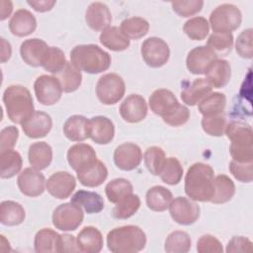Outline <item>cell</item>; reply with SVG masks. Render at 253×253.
I'll return each instance as SVG.
<instances>
[{
    "label": "cell",
    "instance_id": "obj_35",
    "mask_svg": "<svg viewBox=\"0 0 253 253\" xmlns=\"http://www.w3.org/2000/svg\"><path fill=\"white\" fill-rule=\"evenodd\" d=\"M26 216L22 205L14 201H3L0 204V221L4 225L15 226L21 224Z\"/></svg>",
    "mask_w": 253,
    "mask_h": 253
},
{
    "label": "cell",
    "instance_id": "obj_32",
    "mask_svg": "<svg viewBox=\"0 0 253 253\" xmlns=\"http://www.w3.org/2000/svg\"><path fill=\"white\" fill-rule=\"evenodd\" d=\"M100 42L113 51H123L129 46V40L124 35L120 28L113 26L102 31Z\"/></svg>",
    "mask_w": 253,
    "mask_h": 253
},
{
    "label": "cell",
    "instance_id": "obj_26",
    "mask_svg": "<svg viewBox=\"0 0 253 253\" xmlns=\"http://www.w3.org/2000/svg\"><path fill=\"white\" fill-rule=\"evenodd\" d=\"M231 67L227 60L216 59L209 67L206 73V80L213 88H222L230 80Z\"/></svg>",
    "mask_w": 253,
    "mask_h": 253
},
{
    "label": "cell",
    "instance_id": "obj_22",
    "mask_svg": "<svg viewBox=\"0 0 253 253\" xmlns=\"http://www.w3.org/2000/svg\"><path fill=\"white\" fill-rule=\"evenodd\" d=\"M90 138L97 144L110 143L115 135V126L113 122L104 116H96L89 120Z\"/></svg>",
    "mask_w": 253,
    "mask_h": 253
},
{
    "label": "cell",
    "instance_id": "obj_47",
    "mask_svg": "<svg viewBox=\"0 0 253 253\" xmlns=\"http://www.w3.org/2000/svg\"><path fill=\"white\" fill-rule=\"evenodd\" d=\"M233 45V36L231 33H212L208 40V46L216 54H227Z\"/></svg>",
    "mask_w": 253,
    "mask_h": 253
},
{
    "label": "cell",
    "instance_id": "obj_59",
    "mask_svg": "<svg viewBox=\"0 0 253 253\" xmlns=\"http://www.w3.org/2000/svg\"><path fill=\"white\" fill-rule=\"evenodd\" d=\"M12 53V48H11V44L9 43V42H7L5 39H1V62L4 63L6 62Z\"/></svg>",
    "mask_w": 253,
    "mask_h": 253
},
{
    "label": "cell",
    "instance_id": "obj_3",
    "mask_svg": "<svg viewBox=\"0 0 253 253\" xmlns=\"http://www.w3.org/2000/svg\"><path fill=\"white\" fill-rule=\"evenodd\" d=\"M3 103L11 122L23 125L35 112L33 97L22 85H11L3 93Z\"/></svg>",
    "mask_w": 253,
    "mask_h": 253
},
{
    "label": "cell",
    "instance_id": "obj_12",
    "mask_svg": "<svg viewBox=\"0 0 253 253\" xmlns=\"http://www.w3.org/2000/svg\"><path fill=\"white\" fill-rule=\"evenodd\" d=\"M217 59V54L208 45H199L189 51L186 58L188 70L196 75L206 74L211 63Z\"/></svg>",
    "mask_w": 253,
    "mask_h": 253
},
{
    "label": "cell",
    "instance_id": "obj_39",
    "mask_svg": "<svg viewBox=\"0 0 253 253\" xmlns=\"http://www.w3.org/2000/svg\"><path fill=\"white\" fill-rule=\"evenodd\" d=\"M120 29L128 40H138L148 33L149 24L141 17H130L121 23Z\"/></svg>",
    "mask_w": 253,
    "mask_h": 253
},
{
    "label": "cell",
    "instance_id": "obj_53",
    "mask_svg": "<svg viewBox=\"0 0 253 253\" xmlns=\"http://www.w3.org/2000/svg\"><path fill=\"white\" fill-rule=\"evenodd\" d=\"M19 130L14 126H8L2 128L0 132V151L12 149L18 140Z\"/></svg>",
    "mask_w": 253,
    "mask_h": 253
},
{
    "label": "cell",
    "instance_id": "obj_18",
    "mask_svg": "<svg viewBox=\"0 0 253 253\" xmlns=\"http://www.w3.org/2000/svg\"><path fill=\"white\" fill-rule=\"evenodd\" d=\"M120 115L124 121L130 124L141 122L147 115L145 99L138 94L128 95L120 106Z\"/></svg>",
    "mask_w": 253,
    "mask_h": 253
},
{
    "label": "cell",
    "instance_id": "obj_4",
    "mask_svg": "<svg viewBox=\"0 0 253 253\" xmlns=\"http://www.w3.org/2000/svg\"><path fill=\"white\" fill-rule=\"evenodd\" d=\"M146 244L144 231L136 225H124L108 232V249L114 253H136Z\"/></svg>",
    "mask_w": 253,
    "mask_h": 253
},
{
    "label": "cell",
    "instance_id": "obj_23",
    "mask_svg": "<svg viewBox=\"0 0 253 253\" xmlns=\"http://www.w3.org/2000/svg\"><path fill=\"white\" fill-rule=\"evenodd\" d=\"M37 20L35 16L27 9L17 10L10 19V32L17 37H27L35 32Z\"/></svg>",
    "mask_w": 253,
    "mask_h": 253
},
{
    "label": "cell",
    "instance_id": "obj_10",
    "mask_svg": "<svg viewBox=\"0 0 253 253\" xmlns=\"http://www.w3.org/2000/svg\"><path fill=\"white\" fill-rule=\"evenodd\" d=\"M34 90L37 100L44 106H51L57 103L62 95V87L55 76L41 75L34 83Z\"/></svg>",
    "mask_w": 253,
    "mask_h": 253
},
{
    "label": "cell",
    "instance_id": "obj_31",
    "mask_svg": "<svg viewBox=\"0 0 253 253\" xmlns=\"http://www.w3.org/2000/svg\"><path fill=\"white\" fill-rule=\"evenodd\" d=\"M147 207L153 211H166L172 200L173 196L170 190L163 186H153L147 192L145 196Z\"/></svg>",
    "mask_w": 253,
    "mask_h": 253
},
{
    "label": "cell",
    "instance_id": "obj_27",
    "mask_svg": "<svg viewBox=\"0 0 253 253\" xmlns=\"http://www.w3.org/2000/svg\"><path fill=\"white\" fill-rule=\"evenodd\" d=\"M29 163L37 170H43L48 167L52 161V148L44 142L39 141L30 145L28 152Z\"/></svg>",
    "mask_w": 253,
    "mask_h": 253
},
{
    "label": "cell",
    "instance_id": "obj_55",
    "mask_svg": "<svg viewBox=\"0 0 253 253\" xmlns=\"http://www.w3.org/2000/svg\"><path fill=\"white\" fill-rule=\"evenodd\" d=\"M189 119H190L189 109L184 105H180V107L172 115L164 119L163 122L171 126H180L185 125Z\"/></svg>",
    "mask_w": 253,
    "mask_h": 253
},
{
    "label": "cell",
    "instance_id": "obj_15",
    "mask_svg": "<svg viewBox=\"0 0 253 253\" xmlns=\"http://www.w3.org/2000/svg\"><path fill=\"white\" fill-rule=\"evenodd\" d=\"M45 183L43 174L33 167L25 168L17 179L19 190L28 197H38L42 195L44 191Z\"/></svg>",
    "mask_w": 253,
    "mask_h": 253
},
{
    "label": "cell",
    "instance_id": "obj_21",
    "mask_svg": "<svg viewBox=\"0 0 253 253\" xmlns=\"http://www.w3.org/2000/svg\"><path fill=\"white\" fill-rule=\"evenodd\" d=\"M87 25L94 31H104L110 27L112 14L109 7L101 2H93L89 5L85 14Z\"/></svg>",
    "mask_w": 253,
    "mask_h": 253
},
{
    "label": "cell",
    "instance_id": "obj_8",
    "mask_svg": "<svg viewBox=\"0 0 253 253\" xmlns=\"http://www.w3.org/2000/svg\"><path fill=\"white\" fill-rule=\"evenodd\" d=\"M84 218L80 207L70 203H64L56 207L52 212V224L62 231H73L79 227Z\"/></svg>",
    "mask_w": 253,
    "mask_h": 253
},
{
    "label": "cell",
    "instance_id": "obj_58",
    "mask_svg": "<svg viewBox=\"0 0 253 253\" xmlns=\"http://www.w3.org/2000/svg\"><path fill=\"white\" fill-rule=\"evenodd\" d=\"M13 10V4L11 1H0V20L4 21L7 19Z\"/></svg>",
    "mask_w": 253,
    "mask_h": 253
},
{
    "label": "cell",
    "instance_id": "obj_51",
    "mask_svg": "<svg viewBox=\"0 0 253 253\" xmlns=\"http://www.w3.org/2000/svg\"><path fill=\"white\" fill-rule=\"evenodd\" d=\"M173 10L181 17H190L199 13L203 6L202 0H187V1H174L171 3Z\"/></svg>",
    "mask_w": 253,
    "mask_h": 253
},
{
    "label": "cell",
    "instance_id": "obj_40",
    "mask_svg": "<svg viewBox=\"0 0 253 253\" xmlns=\"http://www.w3.org/2000/svg\"><path fill=\"white\" fill-rule=\"evenodd\" d=\"M132 190L133 188L131 183L125 178L114 179L109 182L105 188L106 196L108 200L113 204H117L122 199L131 194Z\"/></svg>",
    "mask_w": 253,
    "mask_h": 253
},
{
    "label": "cell",
    "instance_id": "obj_9",
    "mask_svg": "<svg viewBox=\"0 0 253 253\" xmlns=\"http://www.w3.org/2000/svg\"><path fill=\"white\" fill-rule=\"evenodd\" d=\"M140 52L144 62L153 68L163 66L170 56V49L167 42L157 37L146 39L141 44Z\"/></svg>",
    "mask_w": 253,
    "mask_h": 253
},
{
    "label": "cell",
    "instance_id": "obj_24",
    "mask_svg": "<svg viewBox=\"0 0 253 253\" xmlns=\"http://www.w3.org/2000/svg\"><path fill=\"white\" fill-rule=\"evenodd\" d=\"M63 133L71 141H83L90 136V122L84 116L73 115L65 121Z\"/></svg>",
    "mask_w": 253,
    "mask_h": 253
},
{
    "label": "cell",
    "instance_id": "obj_45",
    "mask_svg": "<svg viewBox=\"0 0 253 253\" xmlns=\"http://www.w3.org/2000/svg\"><path fill=\"white\" fill-rule=\"evenodd\" d=\"M161 180L168 185H177L183 176V167L175 157H168L160 173Z\"/></svg>",
    "mask_w": 253,
    "mask_h": 253
},
{
    "label": "cell",
    "instance_id": "obj_37",
    "mask_svg": "<svg viewBox=\"0 0 253 253\" xmlns=\"http://www.w3.org/2000/svg\"><path fill=\"white\" fill-rule=\"evenodd\" d=\"M235 194V185L226 175L220 174L214 177L213 194L210 202L213 204H224L232 199Z\"/></svg>",
    "mask_w": 253,
    "mask_h": 253
},
{
    "label": "cell",
    "instance_id": "obj_14",
    "mask_svg": "<svg viewBox=\"0 0 253 253\" xmlns=\"http://www.w3.org/2000/svg\"><path fill=\"white\" fill-rule=\"evenodd\" d=\"M142 160L140 147L132 142L120 144L114 151V162L118 168L124 171L135 169Z\"/></svg>",
    "mask_w": 253,
    "mask_h": 253
},
{
    "label": "cell",
    "instance_id": "obj_7",
    "mask_svg": "<svg viewBox=\"0 0 253 253\" xmlns=\"http://www.w3.org/2000/svg\"><path fill=\"white\" fill-rule=\"evenodd\" d=\"M126 84L124 79L116 73H107L101 76L96 85V95L104 105H114L125 95Z\"/></svg>",
    "mask_w": 253,
    "mask_h": 253
},
{
    "label": "cell",
    "instance_id": "obj_42",
    "mask_svg": "<svg viewBox=\"0 0 253 253\" xmlns=\"http://www.w3.org/2000/svg\"><path fill=\"white\" fill-rule=\"evenodd\" d=\"M140 207V199L137 195L129 194L118 202L113 209V216L118 219H126L132 216Z\"/></svg>",
    "mask_w": 253,
    "mask_h": 253
},
{
    "label": "cell",
    "instance_id": "obj_41",
    "mask_svg": "<svg viewBox=\"0 0 253 253\" xmlns=\"http://www.w3.org/2000/svg\"><path fill=\"white\" fill-rule=\"evenodd\" d=\"M192 241L190 235L181 230L171 232L164 244V249L168 253H186L191 249Z\"/></svg>",
    "mask_w": 253,
    "mask_h": 253
},
{
    "label": "cell",
    "instance_id": "obj_5",
    "mask_svg": "<svg viewBox=\"0 0 253 253\" xmlns=\"http://www.w3.org/2000/svg\"><path fill=\"white\" fill-rule=\"evenodd\" d=\"M224 133L230 139L229 152L232 160L253 162V132L250 125L240 121L230 122Z\"/></svg>",
    "mask_w": 253,
    "mask_h": 253
},
{
    "label": "cell",
    "instance_id": "obj_44",
    "mask_svg": "<svg viewBox=\"0 0 253 253\" xmlns=\"http://www.w3.org/2000/svg\"><path fill=\"white\" fill-rule=\"evenodd\" d=\"M166 161L165 152L161 147L150 146L144 152V164L154 176L160 175Z\"/></svg>",
    "mask_w": 253,
    "mask_h": 253
},
{
    "label": "cell",
    "instance_id": "obj_2",
    "mask_svg": "<svg viewBox=\"0 0 253 253\" xmlns=\"http://www.w3.org/2000/svg\"><path fill=\"white\" fill-rule=\"evenodd\" d=\"M71 63L80 71L97 74L106 71L111 66V55L99 45L78 44L70 51Z\"/></svg>",
    "mask_w": 253,
    "mask_h": 253
},
{
    "label": "cell",
    "instance_id": "obj_43",
    "mask_svg": "<svg viewBox=\"0 0 253 253\" xmlns=\"http://www.w3.org/2000/svg\"><path fill=\"white\" fill-rule=\"evenodd\" d=\"M183 31L193 41H202L206 39L210 31V24L204 17H194L186 21Z\"/></svg>",
    "mask_w": 253,
    "mask_h": 253
},
{
    "label": "cell",
    "instance_id": "obj_46",
    "mask_svg": "<svg viewBox=\"0 0 253 253\" xmlns=\"http://www.w3.org/2000/svg\"><path fill=\"white\" fill-rule=\"evenodd\" d=\"M64 52L57 46H48L42 66L44 70L56 74L66 64Z\"/></svg>",
    "mask_w": 253,
    "mask_h": 253
},
{
    "label": "cell",
    "instance_id": "obj_6",
    "mask_svg": "<svg viewBox=\"0 0 253 253\" xmlns=\"http://www.w3.org/2000/svg\"><path fill=\"white\" fill-rule=\"evenodd\" d=\"M241 22L242 14L233 4H221L210 15V24L213 33H231L239 28Z\"/></svg>",
    "mask_w": 253,
    "mask_h": 253
},
{
    "label": "cell",
    "instance_id": "obj_11",
    "mask_svg": "<svg viewBox=\"0 0 253 253\" xmlns=\"http://www.w3.org/2000/svg\"><path fill=\"white\" fill-rule=\"evenodd\" d=\"M168 209L174 221L182 225L193 224L200 216V207L185 197H177L172 200Z\"/></svg>",
    "mask_w": 253,
    "mask_h": 253
},
{
    "label": "cell",
    "instance_id": "obj_34",
    "mask_svg": "<svg viewBox=\"0 0 253 253\" xmlns=\"http://www.w3.org/2000/svg\"><path fill=\"white\" fill-rule=\"evenodd\" d=\"M23 165L21 154L13 149L1 151L0 153V176L9 179L20 172Z\"/></svg>",
    "mask_w": 253,
    "mask_h": 253
},
{
    "label": "cell",
    "instance_id": "obj_38",
    "mask_svg": "<svg viewBox=\"0 0 253 253\" xmlns=\"http://www.w3.org/2000/svg\"><path fill=\"white\" fill-rule=\"evenodd\" d=\"M198 105L199 112L204 117L221 115L225 109L226 97L219 92H211Z\"/></svg>",
    "mask_w": 253,
    "mask_h": 253
},
{
    "label": "cell",
    "instance_id": "obj_17",
    "mask_svg": "<svg viewBox=\"0 0 253 253\" xmlns=\"http://www.w3.org/2000/svg\"><path fill=\"white\" fill-rule=\"evenodd\" d=\"M76 187V180L72 174L66 171L53 173L46 181L45 188L54 198L59 200L67 199Z\"/></svg>",
    "mask_w": 253,
    "mask_h": 253
},
{
    "label": "cell",
    "instance_id": "obj_52",
    "mask_svg": "<svg viewBox=\"0 0 253 253\" xmlns=\"http://www.w3.org/2000/svg\"><path fill=\"white\" fill-rule=\"evenodd\" d=\"M199 253H221L223 251L221 242L211 234L202 235L197 242Z\"/></svg>",
    "mask_w": 253,
    "mask_h": 253
},
{
    "label": "cell",
    "instance_id": "obj_49",
    "mask_svg": "<svg viewBox=\"0 0 253 253\" xmlns=\"http://www.w3.org/2000/svg\"><path fill=\"white\" fill-rule=\"evenodd\" d=\"M229 171L240 182L250 183L253 180V162H237L231 160Z\"/></svg>",
    "mask_w": 253,
    "mask_h": 253
},
{
    "label": "cell",
    "instance_id": "obj_28",
    "mask_svg": "<svg viewBox=\"0 0 253 253\" xmlns=\"http://www.w3.org/2000/svg\"><path fill=\"white\" fill-rule=\"evenodd\" d=\"M212 90V87L205 78L195 79L181 92L182 101L188 106L198 105Z\"/></svg>",
    "mask_w": 253,
    "mask_h": 253
},
{
    "label": "cell",
    "instance_id": "obj_13",
    "mask_svg": "<svg viewBox=\"0 0 253 253\" xmlns=\"http://www.w3.org/2000/svg\"><path fill=\"white\" fill-rule=\"evenodd\" d=\"M180 105L173 92L168 89H157L149 97L150 110L162 120L172 115Z\"/></svg>",
    "mask_w": 253,
    "mask_h": 253
},
{
    "label": "cell",
    "instance_id": "obj_57",
    "mask_svg": "<svg viewBox=\"0 0 253 253\" xmlns=\"http://www.w3.org/2000/svg\"><path fill=\"white\" fill-rule=\"evenodd\" d=\"M27 3L37 12H46L53 8L56 1L54 0H32L27 1Z\"/></svg>",
    "mask_w": 253,
    "mask_h": 253
},
{
    "label": "cell",
    "instance_id": "obj_20",
    "mask_svg": "<svg viewBox=\"0 0 253 253\" xmlns=\"http://www.w3.org/2000/svg\"><path fill=\"white\" fill-rule=\"evenodd\" d=\"M51 127V117L42 111H35L34 114L22 125L23 131L31 138L44 137L50 131Z\"/></svg>",
    "mask_w": 253,
    "mask_h": 253
},
{
    "label": "cell",
    "instance_id": "obj_25",
    "mask_svg": "<svg viewBox=\"0 0 253 253\" xmlns=\"http://www.w3.org/2000/svg\"><path fill=\"white\" fill-rule=\"evenodd\" d=\"M76 241L80 252L83 253H98L104 244L102 233L94 226L83 227L78 233Z\"/></svg>",
    "mask_w": 253,
    "mask_h": 253
},
{
    "label": "cell",
    "instance_id": "obj_19",
    "mask_svg": "<svg viewBox=\"0 0 253 253\" xmlns=\"http://www.w3.org/2000/svg\"><path fill=\"white\" fill-rule=\"evenodd\" d=\"M47 49L48 45L44 41L34 38L22 42L20 46V53L25 63L33 67H39L42 66Z\"/></svg>",
    "mask_w": 253,
    "mask_h": 253
},
{
    "label": "cell",
    "instance_id": "obj_29",
    "mask_svg": "<svg viewBox=\"0 0 253 253\" xmlns=\"http://www.w3.org/2000/svg\"><path fill=\"white\" fill-rule=\"evenodd\" d=\"M71 203L83 209L87 213H98L104 209V200L96 192L79 190L71 197Z\"/></svg>",
    "mask_w": 253,
    "mask_h": 253
},
{
    "label": "cell",
    "instance_id": "obj_30",
    "mask_svg": "<svg viewBox=\"0 0 253 253\" xmlns=\"http://www.w3.org/2000/svg\"><path fill=\"white\" fill-rule=\"evenodd\" d=\"M60 234L51 228H42L39 230L34 239L35 251L38 253L59 252Z\"/></svg>",
    "mask_w": 253,
    "mask_h": 253
},
{
    "label": "cell",
    "instance_id": "obj_16",
    "mask_svg": "<svg viewBox=\"0 0 253 253\" xmlns=\"http://www.w3.org/2000/svg\"><path fill=\"white\" fill-rule=\"evenodd\" d=\"M97 160L96 151L86 143H76L70 146L67 151L68 164L76 173L92 166Z\"/></svg>",
    "mask_w": 253,
    "mask_h": 253
},
{
    "label": "cell",
    "instance_id": "obj_36",
    "mask_svg": "<svg viewBox=\"0 0 253 253\" xmlns=\"http://www.w3.org/2000/svg\"><path fill=\"white\" fill-rule=\"evenodd\" d=\"M61 84L63 92L71 93L76 91L82 82L81 71L75 67L71 62H66L64 67L54 74Z\"/></svg>",
    "mask_w": 253,
    "mask_h": 253
},
{
    "label": "cell",
    "instance_id": "obj_1",
    "mask_svg": "<svg viewBox=\"0 0 253 253\" xmlns=\"http://www.w3.org/2000/svg\"><path fill=\"white\" fill-rule=\"evenodd\" d=\"M214 172L211 166L197 162L190 166L185 176V193L193 201L210 202L213 194Z\"/></svg>",
    "mask_w": 253,
    "mask_h": 253
},
{
    "label": "cell",
    "instance_id": "obj_54",
    "mask_svg": "<svg viewBox=\"0 0 253 253\" xmlns=\"http://www.w3.org/2000/svg\"><path fill=\"white\" fill-rule=\"evenodd\" d=\"M252 242L244 236H233L226 245V252H251Z\"/></svg>",
    "mask_w": 253,
    "mask_h": 253
},
{
    "label": "cell",
    "instance_id": "obj_48",
    "mask_svg": "<svg viewBox=\"0 0 253 253\" xmlns=\"http://www.w3.org/2000/svg\"><path fill=\"white\" fill-rule=\"evenodd\" d=\"M226 126V119L221 115L204 117L202 120V127L204 131L211 136L223 135Z\"/></svg>",
    "mask_w": 253,
    "mask_h": 253
},
{
    "label": "cell",
    "instance_id": "obj_33",
    "mask_svg": "<svg viewBox=\"0 0 253 253\" xmlns=\"http://www.w3.org/2000/svg\"><path fill=\"white\" fill-rule=\"evenodd\" d=\"M107 177H108L107 167L100 160H97L92 166L77 173V178L79 182L83 186L90 187V188L98 187L102 185L107 179Z\"/></svg>",
    "mask_w": 253,
    "mask_h": 253
},
{
    "label": "cell",
    "instance_id": "obj_56",
    "mask_svg": "<svg viewBox=\"0 0 253 253\" xmlns=\"http://www.w3.org/2000/svg\"><path fill=\"white\" fill-rule=\"evenodd\" d=\"M59 252H80L76 238L70 234H62L59 241Z\"/></svg>",
    "mask_w": 253,
    "mask_h": 253
},
{
    "label": "cell",
    "instance_id": "obj_50",
    "mask_svg": "<svg viewBox=\"0 0 253 253\" xmlns=\"http://www.w3.org/2000/svg\"><path fill=\"white\" fill-rule=\"evenodd\" d=\"M235 49L239 56L243 58H252L253 47H252V29L244 30L239 34L235 42Z\"/></svg>",
    "mask_w": 253,
    "mask_h": 253
}]
</instances>
